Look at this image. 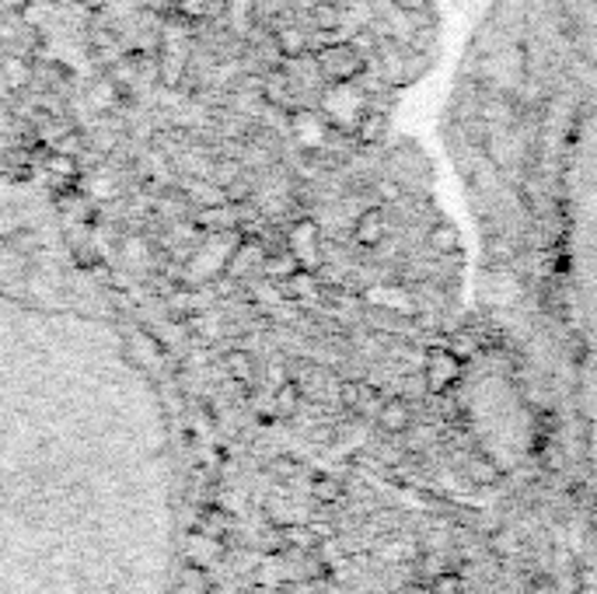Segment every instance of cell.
<instances>
[{
	"label": "cell",
	"mask_w": 597,
	"mask_h": 594,
	"mask_svg": "<svg viewBox=\"0 0 597 594\" xmlns=\"http://www.w3.org/2000/svg\"><path fill=\"white\" fill-rule=\"evenodd\" d=\"M479 347H482V343H479V339H476L472 332H455V336H451V343H447V350H455L461 360H468L472 353H479Z\"/></svg>",
	"instance_id": "5bb4252c"
},
{
	"label": "cell",
	"mask_w": 597,
	"mask_h": 594,
	"mask_svg": "<svg viewBox=\"0 0 597 594\" xmlns=\"http://www.w3.org/2000/svg\"><path fill=\"white\" fill-rule=\"evenodd\" d=\"M426 242H430L434 256L447 259V256H461V235L455 224H437L430 227V235H426Z\"/></svg>",
	"instance_id": "9c48e42d"
},
{
	"label": "cell",
	"mask_w": 597,
	"mask_h": 594,
	"mask_svg": "<svg viewBox=\"0 0 597 594\" xmlns=\"http://www.w3.org/2000/svg\"><path fill=\"white\" fill-rule=\"evenodd\" d=\"M388 134V113L385 109H377V105H367L364 116H360V123L353 126V137L371 147V144H381Z\"/></svg>",
	"instance_id": "52a82bcc"
},
{
	"label": "cell",
	"mask_w": 597,
	"mask_h": 594,
	"mask_svg": "<svg viewBox=\"0 0 597 594\" xmlns=\"http://www.w3.org/2000/svg\"><path fill=\"white\" fill-rule=\"evenodd\" d=\"M287 252L297 259V266H301V269L318 273V266H322V231H318V224L315 221H297L287 231Z\"/></svg>",
	"instance_id": "277c9868"
},
{
	"label": "cell",
	"mask_w": 597,
	"mask_h": 594,
	"mask_svg": "<svg viewBox=\"0 0 597 594\" xmlns=\"http://www.w3.org/2000/svg\"><path fill=\"white\" fill-rule=\"evenodd\" d=\"M377 423H381V427H385L388 434H405V431H409L413 413H409V406H405V399H388V402H381Z\"/></svg>",
	"instance_id": "ba28073f"
},
{
	"label": "cell",
	"mask_w": 597,
	"mask_h": 594,
	"mask_svg": "<svg viewBox=\"0 0 597 594\" xmlns=\"http://www.w3.org/2000/svg\"><path fill=\"white\" fill-rule=\"evenodd\" d=\"M318 4H335V0H318Z\"/></svg>",
	"instance_id": "2e32d148"
},
{
	"label": "cell",
	"mask_w": 597,
	"mask_h": 594,
	"mask_svg": "<svg viewBox=\"0 0 597 594\" xmlns=\"http://www.w3.org/2000/svg\"><path fill=\"white\" fill-rule=\"evenodd\" d=\"M182 587H185V594H210L213 581L206 574V566H189L182 577Z\"/></svg>",
	"instance_id": "7c38bea8"
},
{
	"label": "cell",
	"mask_w": 597,
	"mask_h": 594,
	"mask_svg": "<svg viewBox=\"0 0 597 594\" xmlns=\"http://www.w3.org/2000/svg\"><path fill=\"white\" fill-rule=\"evenodd\" d=\"M315 67H318V77H322L326 84H347V81L364 77L367 56L353 46V39L326 42V46L315 53Z\"/></svg>",
	"instance_id": "6da1fadb"
},
{
	"label": "cell",
	"mask_w": 597,
	"mask_h": 594,
	"mask_svg": "<svg viewBox=\"0 0 597 594\" xmlns=\"http://www.w3.org/2000/svg\"><path fill=\"white\" fill-rule=\"evenodd\" d=\"M224 374L231 381H238V385H248V381L255 378V360L248 350H227L224 353Z\"/></svg>",
	"instance_id": "30bf717a"
},
{
	"label": "cell",
	"mask_w": 597,
	"mask_h": 594,
	"mask_svg": "<svg viewBox=\"0 0 597 594\" xmlns=\"http://www.w3.org/2000/svg\"><path fill=\"white\" fill-rule=\"evenodd\" d=\"M311 494H315L318 500H335V497H339V482H335V479H329V476H315Z\"/></svg>",
	"instance_id": "9a60e30c"
},
{
	"label": "cell",
	"mask_w": 597,
	"mask_h": 594,
	"mask_svg": "<svg viewBox=\"0 0 597 594\" xmlns=\"http://www.w3.org/2000/svg\"><path fill=\"white\" fill-rule=\"evenodd\" d=\"M461 368H465V360L455 350L434 347L430 353H426V360H423V385L430 389L434 395H444L461 378Z\"/></svg>",
	"instance_id": "3957f363"
},
{
	"label": "cell",
	"mask_w": 597,
	"mask_h": 594,
	"mask_svg": "<svg viewBox=\"0 0 597 594\" xmlns=\"http://www.w3.org/2000/svg\"><path fill=\"white\" fill-rule=\"evenodd\" d=\"M385 235H388V218H385V210H381V206H367L353 224V238H356V245H364V248H377L381 242H385Z\"/></svg>",
	"instance_id": "5b68a950"
},
{
	"label": "cell",
	"mask_w": 597,
	"mask_h": 594,
	"mask_svg": "<svg viewBox=\"0 0 597 594\" xmlns=\"http://www.w3.org/2000/svg\"><path fill=\"white\" fill-rule=\"evenodd\" d=\"M273 402H276V413H284V416H290L294 410H297V402H301V389L294 385V381H284L280 389H276V395H273Z\"/></svg>",
	"instance_id": "8fae6325"
},
{
	"label": "cell",
	"mask_w": 597,
	"mask_h": 594,
	"mask_svg": "<svg viewBox=\"0 0 597 594\" xmlns=\"http://www.w3.org/2000/svg\"><path fill=\"white\" fill-rule=\"evenodd\" d=\"M273 42H276V50H280L284 60H301L308 53V32L301 25H290V21H276L273 25Z\"/></svg>",
	"instance_id": "8992f818"
},
{
	"label": "cell",
	"mask_w": 597,
	"mask_h": 594,
	"mask_svg": "<svg viewBox=\"0 0 597 594\" xmlns=\"http://www.w3.org/2000/svg\"><path fill=\"white\" fill-rule=\"evenodd\" d=\"M311 18H315L318 32H335L339 29V8L335 4H315Z\"/></svg>",
	"instance_id": "4fadbf2b"
},
{
	"label": "cell",
	"mask_w": 597,
	"mask_h": 594,
	"mask_svg": "<svg viewBox=\"0 0 597 594\" xmlns=\"http://www.w3.org/2000/svg\"><path fill=\"white\" fill-rule=\"evenodd\" d=\"M367 109V92L356 88V81H347V84H329L326 95H322V113L329 119V126H335V130H350L360 123V116H364Z\"/></svg>",
	"instance_id": "7a4b0ae2"
}]
</instances>
